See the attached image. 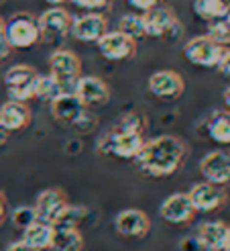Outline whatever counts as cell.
<instances>
[{
  "instance_id": "d6986e66",
  "label": "cell",
  "mask_w": 230,
  "mask_h": 251,
  "mask_svg": "<svg viewBox=\"0 0 230 251\" xmlns=\"http://www.w3.org/2000/svg\"><path fill=\"white\" fill-rule=\"evenodd\" d=\"M230 227L222 221H208L198 229V247L204 251H224Z\"/></svg>"
},
{
  "instance_id": "8992f818",
  "label": "cell",
  "mask_w": 230,
  "mask_h": 251,
  "mask_svg": "<svg viewBox=\"0 0 230 251\" xmlns=\"http://www.w3.org/2000/svg\"><path fill=\"white\" fill-rule=\"evenodd\" d=\"M224 51L226 49L220 47L218 43H214L208 35L191 37V39L185 41V45H184L185 59L189 64L200 66V68H218Z\"/></svg>"
},
{
  "instance_id": "7c38bea8",
  "label": "cell",
  "mask_w": 230,
  "mask_h": 251,
  "mask_svg": "<svg viewBox=\"0 0 230 251\" xmlns=\"http://www.w3.org/2000/svg\"><path fill=\"white\" fill-rule=\"evenodd\" d=\"M96 45L100 53L110 61H124L137 55V41L122 35L120 31H108L104 37H100Z\"/></svg>"
},
{
  "instance_id": "f546056e",
  "label": "cell",
  "mask_w": 230,
  "mask_h": 251,
  "mask_svg": "<svg viewBox=\"0 0 230 251\" xmlns=\"http://www.w3.org/2000/svg\"><path fill=\"white\" fill-rule=\"evenodd\" d=\"M71 2L86 10H96V8H104L108 0H71Z\"/></svg>"
},
{
  "instance_id": "6da1fadb",
  "label": "cell",
  "mask_w": 230,
  "mask_h": 251,
  "mask_svg": "<svg viewBox=\"0 0 230 251\" xmlns=\"http://www.w3.org/2000/svg\"><path fill=\"white\" fill-rule=\"evenodd\" d=\"M187 157V145L175 135H159L145 141L140 153L137 155V166L140 172L153 178H167L184 166Z\"/></svg>"
},
{
  "instance_id": "2e32d148",
  "label": "cell",
  "mask_w": 230,
  "mask_h": 251,
  "mask_svg": "<svg viewBox=\"0 0 230 251\" xmlns=\"http://www.w3.org/2000/svg\"><path fill=\"white\" fill-rule=\"evenodd\" d=\"M184 88H185L184 78L173 70H159L151 74L149 78V92L163 100L180 98L184 94Z\"/></svg>"
},
{
  "instance_id": "d590c367",
  "label": "cell",
  "mask_w": 230,
  "mask_h": 251,
  "mask_svg": "<svg viewBox=\"0 0 230 251\" xmlns=\"http://www.w3.org/2000/svg\"><path fill=\"white\" fill-rule=\"evenodd\" d=\"M8 137H10V133L4 129V125L0 123V145H4V143L8 141Z\"/></svg>"
},
{
  "instance_id": "484cf974",
  "label": "cell",
  "mask_w": 230,
  "mask_h": 251,
  "mask_svg": "<svg viewBox=\"0 0 230 251\" xmlns=\"http://www.w3.org/2000/svg\"><path fill=\"white\" fill-rule=\"evenodd\" d=\"M112 129L143 135L145 129H147V117L140 115V112H135V110H133V112H126V115H122V117L118 119V123L114 125Z\"/></svg>"
},
{
  "instance_id": "3957f363",
  "label": "cell",
  "mask_w": 230,
  "mask_h": 251,
  "mask_svg": "<svg viewBox=\"0 0 230 251\" xmlns=\"http://www.w3.org/2000/svg\"><path fill=\"white\" fill-rule=\"evenodd\" d=\"M4 37L12 49H29L41 41L37 19L29 12H17L4 21Z\"/></svg>"
},
{
  "instance_id": "9c48e42d",
  "label": "cell",
  "mask_w": 230,
  "mask_h": 251,
  "mask_svg": "<svg viewBox=\"0 0 230 251\" xmlns=\"http://www.w3.org/2000/svg\"><path fill=\"white\" fill-rule=\"evenodd\" d=\"M71 21L73 17L66 8L61 6H51L47 8L43 15L37 19V25H39V33H41V39L43 41H59L63 39L69 29H71Z\"/></svg>"
},
{
  "instance_id": "74e56055",
  "label": "cell",
  "mask_w": 230,
  "mask_h": 251,
  "mask_svg": "<svg viewBox=\"0 0 230 251\" xmlns=\"http://www.w3.org/2000/svg\"><path fill=\"white\" fill-rule=\"evenodd\" d=\"M45 2H49V4H63V2H68V0H45Z\"/></svg>"
},
{
  "instance_id": "9a60e30c",
  "label": "cell",
  "mask_w": 230,
  "mask_h": 251,
  "mask_svg": "<svg viewBox=\"0 0 230 251\" xmlns=\"http://www.w3.org/2000/svg\"><path fill=\"white\" fill-rule=\"evenodd\" d=\"M159 215L163 221H167L171 225H187L194 221L196 208L191 206L189 196L184 192H175L167 196L159 206Z\"/></svg>"
},
{
  "instance_id": "83f0119b",
  "label": "cell",
  "mask_w": 230,
  "mask_h": 251,
  "mask_svg": "<svg viewBox=\"0 0 230 251\" xmlns=\"http://www.w3.org/2000/svg\"><path fill=\"white\" fill-rule=\"evenodd\" d=\"M208 37L218 43L220 47L226 49V45H230V23L226 19H216L208 23Z\"/></svg>"
},
{
  "instance_id": "7a4b0ae2",
  "label": "cell",
  "mask_w": 230,
  "mask_h": 251,
  "mask_svg": "<svg viewBox=\"0 0 230 251\" xmlns=\"http://www.w3.org/2000/svg\"><path fill=\"white\" fill-rule=\"evenodd\" d=\"M49 76L57 82L61 94H73L75 84L82 78V59L69 49H57L49 57Z\"/></svg>"
},
{
  "instance_id": "5bb4252c",
  "label": "cell",
  "mask_w": 230,
  "mask_h": 251,
  "mask_svg": "<svg viewBox=\"0 0 230 251\" xmlns=\"http://www.w3.org/2000/svg\"><path fill=\"white\" fill-rule=\"evenodd\" d=\"M73 94L78 96V100L86 108L88 106H104L110 100V88L98 76H82L78 80V84H75Z\"/></svg>"
},
{
  "instance_id": "f1b7e54d",
  "label": "cell",
  "mask_w": 230,
  "mask_h": 251,
  "mask_svg": "<svg viewBox=\"0 0 230 251\" xmlns=\"http://www.w3.org/2000/svg\"><path fill=\"white\" fill-rule=\"evenodd\" d=\"M10 221L12 225H15L17 229H27L31 227V225L37 221V215H35V208L33 206H19L12 210V215H10Z\"/></svg>"
},
{
  "instance_id": "ffe728a7",
  "label": "cell",
  "mask_w": 230,
  "mask_h": 251,
  "mask_svg": "<svg viewBox=\"0 0 230 251\" xmlns=\"http://www.w3.org/2000/svg\"><path fill=\"white\" fill-rule=\"evenodd\" d=\"M0 123L4 125V129L8 133L27 129L29 123H31V108L27 106V102L8 100V102H4L0 106Z\"/></svg>"
},
{
  "instance_id": "ab89813d",
  "label": "cell",
  "mask_w": 230,
  "mask_h": 251,
  "mask_svg": "<svg viewBox=\"0 0 230 251\" xmlns=\"http://www.w3.org/2000/svg\"><path fill=\"white\" fill-rule=\"evenodd\" d=\"M224 251H230V231H228V239H226V247H224Z\"/></svg>"
},
{
  "instance_id": "d6a6232c",
  "label": "cell",
  "mask_w": 230,
  "mask_h": 251,
  "mask_svg": "<svg viewBox=\"0 0 230 251\" xmlns=\"http://www.w3.org/2000/svg\"><path fill=\"white\" fill-rule=\"evenodd\" d=\"M10 45H8V41H6V37L4 35H0V61H4L8 55H10Z\"/></svg>"
},
{
  "instance_id": "5b68a950",
  "label": "cell",
  "mask_w": 230,
  "mask_h": 251,
  "mask_svg": "<svg viewBox=\"0 0 230 251\" xmlns=\"http://www.w3.org/2000/svg\"><path fill=\"white\" fill-rule=\"evenodd\" d=\"M37 80H39V74L27 64H17L4 72L6 92L15 102H27V100L35 98Z\"/></svg>"
},
{
  "instance_id": "52a82bcc",
  "label": "cell",
  "mask_w": 230,
  "mask_h": 251,
  "mask_svg": "<svg viewBox=\"0 0 230 251\" xmlns=\"http://www.w3.org/2000/svg\"><path fill=\"white\" fill-rule=\"evenodd\" d=\"M200 174L204 182L226 188L230 186V151L228 149H214L200 161Z\"/></svg>"
},
{
  "instance_id": "e0dca14e",
  "label": "cell",
  "mask_w": 230,
  "mask_h": 251,
  "mask_svg": "<svg viewBox=\"0 0 230 251\" xmlns=\"http://www.w3.org/2000/svg\"><path fill=\"white\" fill-rule=\"evenodd\" d=\"M69 33L75 37L78 41L84 43H98L100 37H104L108 33V21L102 15H82L75 17L71 21V29Z\"/></svg>"
},
{
  "instance_id": "e575fe53",
  "label": "cell",
  "mask_w": 230,
  "mask_h": 251,
  "mask_svg": "<svg viewBox=\"0 0 230 251\" xmlns=\"http://www.w3.org/2000/svg\"><path fill=\"white\" fill-rule=\"evenodd\" d=\"M4 217H6V198L2 192H0V225H2Z\"/></svg>"
},
{
  "instance_id": "d4e9b609",
  "label": "cell",
  "mask_w": 230,
  "mask_h": 251,
  "mask_svg": "<svg viewBox=\"0 0 230 251\" xmlns=\"http://www.w3.org/2000/svg\"><path fill=\"white\" fill-rule=\"evenodd\" d=\"M118 31L126 37H131L133 41H138L147 37L145 33V23H143V15H124L120 19V25H118Z\"/></svg>"
},
{
  "instance_id": "7402d4cb",
  "label": "cell",
  "mask_w": 230,
  "mask_h": 251,
  "mask_svg": "<svg viewBox=\"0 0 230 251\" xmlns=\"http://www.w3.org/2000/svg\"><path fill=\"white\" fill-rule=\"evenodd\" d=\"M191 10L204 21H216V19H226L230 12V4L226 0H194Z\"/></svg>"
},
{
  "instance_id": "4316f807",
  "label": "cell",
  "mask_w": 230,
  "mask_h": 251,
  "mask_svg": "<svg viewBox=\"0 0 230 251\" xmlns=\"http://www.w3.org/2000/svg\"><path fill=\"white\" fill-rule=\"evenodd\" d=\"M57 96H61V90H59L57 82L51 76H39L37 86H35V98L45 100V102H53Z\"/></svg>"
},
{
  "instance_id": "4fadbf2b",
  "label": "cell",
  "mask_w": 230,
  "mask_h": 251,
  "mask_svg": "<svg viewBox=\"0 0 230 251\" xmlns=\"http://www.w3.org/2000/svg\"><path fill=\"white\" fill-rule=\"evenodd\" d=\"M114 229L122 237L143 239L151 231V221L147 217V212L138 208H126V210H120L116 219H114Z\"/></svg>"
},
{
  "instance_id": "f35d334b",
  "label": "cell",
  "mask_w": 230,
  "mask_h": 251,
  "mask_svg": "<svg viewBox=\"0 0 230 251\" xmlns=\"http://www.w3.org/2000/svg\"><path fill=\"white\" fill-rule=\"evenodd\" d=\"M0 35H4V19L0 17Z\"/></svg>"
},
{
  "instance_id": "277c9868",
  "label": "cell",
  "mask_w": 230,
  "mask_h": 251,
  "mask_svg": "<svg viewBox=\"0 0 230 251\" xmlns=\"http://www.w3.org/2000/svg\"><path fill=\"white\" fill-rule=\"evenodd\" d=\"M145 141L147 139L138 133H126V131L112 129L98 141V151L120 157V159H137Z\"/></svg>"
},
{
  "instance_id": "8d00e7d4",
  "label": "cell",
  "mask_w": 230,
  "mask_h": 251,
  "mask_svg": "<svg viewBox=\"0 0 230 251\" xmlns=\"http://www.w3.org/2000/svg\"><path fill=\"white\" fill-rule=\"evenodd\" d=\"M224 104H226V108H228V112H230V86L224 90Z\"/></svg>"
},
{
  "instance_id": "4dcf8cb0",
  "label": "cell",
  "mask_w": 230,
  "mask_h": 251,
  "mask_svg": "<svg viewBox=\"0 0 230 251\" xmlns=\"http://www.w3.org/2000/svg\"><path fill=\"white\" fill-rule=\"evenodd\" d=\"M129 2H131L135 8H138V10L147 12V10L155 8V6H161V4L165 2V0H129Z\"/></svg>"
},
{
  "instance_id": "b9f144b4",
  "label": "cell",
  "mask_w": 230,
  "mask_h": 251,
  "mask_svg": "<svg viewBox=\"0 0 230 251\" xmlns=\"http://www.w3.org/2000/svg\"><path fill=\"white\" fill-rule=\"evenodd\" d=\"M226 2H228V4H230V0H226Z\"/></svg>"
},
{
  "instance_id": "8fae6325",
  "label": "cell",
  "mask_w": 230,
  "mask_h": 251,
  "mask_svg": "<svg viewBox=\"0 0 230 251\" xmlns=\"http://www.w3.org/2000/svg\"><path fill=\"white\" fill-rule=\"evenodd\" d=\"M187 196H189L191 206L196 208V212H214V210L222 208L228 200V194L224 188L208 184V182L194 184L189 188Z\"/></svg>"
},
{
  "instance_id": "1f68e13d",
  "label": "cell",
  "mask_w": 230,
  "mask_h": 251,
  "mask_svg": "<svg viewBox=\"0 0 230 251\" xmlns=\"http://www.w3.org/2000/svg\"><path fill=\"white\" fill-rule=\"evenodd\" d=\"M218 72L222 74V76H228L230 78V49H226V51H224L220 64H218Z\"/></svg>"
},
{
  "instance_id": "30bf717a",
  "label": "cell",
  "mask_w": 230,
  "mask_h": 251,
  "mask_svg": "<svg viewBox=\"0 0 230 251\" xmlns=\"http://www.w3.org/2000/svg\"><path fill=\"white\" fill-rule=\"evenodd\" d=\"M68 206H69V202H68V196L63 194V190H59V188H47V190H43L37 196L33 208H35L37 221L47 223V225H55Z\"/></svg>"
},
{
  "instance_id": "ac0fdd59",
  "label": "cell",
  "mask_w": 230,
  "mask_h": 251,
  "mask_svg": "<svg viewBox=\"0 0 230 251\" xmlns=\"http://www.w3.org/2000/svg\"><path fill=\"white\" fill-rule=\"evenodd\" d=\"M49 104H51V115H53V119L61 125H71V127H75V125L80 123V119L88 112L75 94H61Z\"/></svg>"
},
{
  "instance_id": "44dd1931",
  "label": "cell",
  "mask_w": 230,
  "mask_h": 251,
  "mask_svg": "<svg viewBox=\"0 0 230 251\" xmlns=\"http://www.w3.org/2000/svg\"><path fill=\"white\" fill-rule=\"evenodd\" d=\"M53 235H55V227L53 225H47L41 221H35L31 227H27L23 231V243H27L29 247L43 251V249H51L53 243Z\"/></svg>"
},
{
  "instance_id": "ba28073f",
  "label": "cell",
  "mask_w": 230,
  "mask_h": 251,
  "mask_svg": "<svg viewBox=\"0 0 230 251\" xmlns=\"http://www.w3.org/2000/svg\"><path fill=\"white\" fill-rule=\"evenodd\" d=\"M143 23L147 37H169L175 31H184L180 21H177L175 10L167 4H161L143 12Z\"/></svg>"
},
{
  "instance_id": "836d02e7",
  "label": "cell",
  "mask_w": 230,
  "mask_h": 251,
  "mask_svg": "<svg viewBox=\"0 0 230 251\" xmlns=\"http://www.w3.org/2000/svg\"><path fill=\"white\" fill-rule=\"evenodd\" d=\"M6 251H37V249L29 247L27 243H23V241H15V243H10V245L6 247Z\"/></svg>"
},
{
  "instance_id": "60d3db41",
  "label": "cell",
  "mask_w": 230,
  "mask_h": 251,
  "mask_svg": "<svg viewBox=\"0 0 230 251\" xmlns=\"http://www.w3.org/2000/svg\"><path fill=\"white\" fill-rule=\"evenodd\" d=\"M226 21H228V23H230V12H228V17H226Z\"/></svg>"
},
{
  "instance_id": "cb8c5ba5",
  "label": "cell",
  "mask_w": 230,
  "mask_h": 251,
  "mask_svg": "<svg viewBox=\"0 0 230 251\" xmlns=\"http://www.w3.org/2000/svg\"><path fill=\"white\" fill-rule=\"evenodd\" d=\"M82 247L84 235L78 229H55L53 243H51L53 251H82Z\"/></svg>"
},
{
  "instance_id": "603a6c76",
  "label": "cell",
  "mask_w": 230,
  "mask_h": 251,
  "mask_svg": "<svg viewBox=\"0 0 230 251\" xmlns=\"http://www.w3.org/2000/svg\"><path fill=\"white\" fill-rule=\"evenodd\" d=\"M208 135L216 143L230 145V112L228 110L212 112V117L208 121Z\"/></svg>"
}]
</instances>
